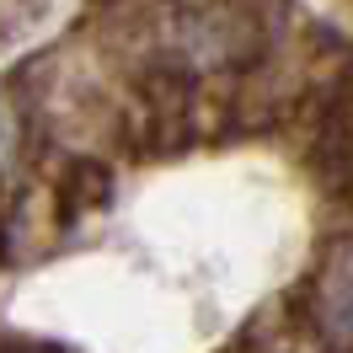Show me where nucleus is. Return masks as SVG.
<instances>
[{"mask_svg":"<svg viewBox=\"0 0 353 353\" xmlns=\"http://www.w3.org/2000/svg\"><path fill=\"white\" fill-rule=\"evenodd\" d=\"M11 139H17V123H11V112L0 102V166H6V155H11Z\"/></svg>","mask_w":353,"mask_h":353,"instance_id":"f257e3e1","label":"nucleus"}]
</instances>
